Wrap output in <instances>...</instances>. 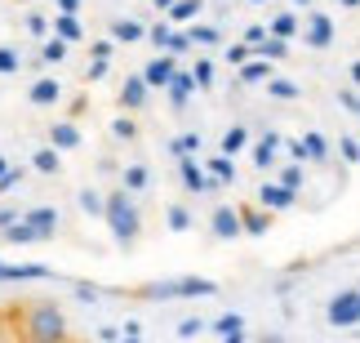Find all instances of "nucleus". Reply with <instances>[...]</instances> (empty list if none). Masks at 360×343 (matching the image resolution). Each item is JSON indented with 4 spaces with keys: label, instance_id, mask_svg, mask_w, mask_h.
Segmentation results:
<instances>
[{
    "label": "nucleus",
    "instance_id": "nucleus-14",
    "mask_svg": "<svg viewBox=\"0 0 360 343\" xmlns=\"http://www.w3.org/2000/svg\"><path fill=\"white\" fill-rule=\"evenodd\" d=\"M112 40H120V45H138V40H147V27L138 18H116L112 23Z\"/></svg>",
    "mask_w": 360,
    "mask_h": 343
},
{
    "label": "nucleus",
    "instance_id": "nucleus-18",
    "mask_svg": "<svg viewBox=\"0 0 360 343\" xmlns=\"http://www.w3.org/2000/svg\"><path fill=\"white\" fill-rule=\"evenodd\" d=\"M0 241H5V245H36V241H40V232H36L32 223H27V218H18L13 227L0 232Z\"/></svg>",
    "mask_w": 360,
    "mask_h": 343
},
{
    "label": "nucleus",
    "instance_id": "nucleus-2",
    "mask_svg": "<svg viewBox=\"0 0 360 343\" xmlns=\"http://www.w3.org/2000/svg\"><path fill=\"white\" fill-rule=\"evenodd\" d=\"M18 312H22V339H32V343H49V339L72 335V325H67L63 308L53 299H18Z\"/></svg>",
    "mask_w": 360,
    "mask_h": 343
},
{
    "label": "nucleus",
    "instance_id": "nucleus-1",
    "mask_svg": "<svg viewBox=\"0 0 360 343\" xmlns=\"http://www.w3.org/2000/svg\"><path fill=\"white\" fill-rule=\"evenodd\" d=\"M107 294L134 299V304H160V299H214L218 281L205 277H169V281H143V285H112Z\"/></svg>",
    "mask_w": 360,
    "mask_h": 343
},
{
    "label": "nucleus",
    "instance_id": "nucleus-51",
    "mask_svg": "<svg viewBox=\"0 0 360 343\" xmlns=\"http://www.w3.org/2000/svg\"><path fill=\"white\" fill-rule=\"evenodd\" d=\"M151 5H156L160 13H169V9H174V0H151Z\"/></svg>",
    "mask_w": 360,
    "mask_h": 343
},
{
    "label": "nucleus",
    "instance_id": "nucleus-32",
    "mask_svg": "<svg viewBox=\"0 0 360 343\" xmlns=\"http://www.w3.org/2000/svg\"><path fill=\"white\" fill-rule=\"evenodd\" d=\"M191 76H196L200 89H214V63L210 58H196V63H191Z\"/></svg>",
    "mask_w": 360,
    "mask_h": 343
},
{
    "label": "nucleus",
    "instance_id": "nucleus-44",
    "mask_svg": "<svg viewBox=\"0 0 360 343\" xmlns=\"http://www.w3.org/2000/svg\"><path fill=\"white\" fill-rule=\"evenodd\" d=\"M85 112H89V99H85V94H76V99L67 103V116L76 120V116H85Z\"/></svg>",
    "mask_w": 360,
    "mask_h": 343
},
{
    "label": "nucleus",
    "instance_id": "nucleus-33",
    "mask_svg": "<svg viewBox=\"0 0 360 343\" xmlns=\"http://www.w3.org/2000/svg\"><path fill=\"white\" fill-rule=\"evenodd\" d=\"M267 94L281 99V103H289V99H298V85H294V80H267Z\"/></svg>",
    "mask_w": 360,
    "mask_h": 343
},
{
    "label": "nucleus",
    "instance_id": "nucleus-5",
    "mask_svg": "<svg viewBox=\"0 0 360 343\" xmlns=\"http://www.w3.org/2000/svg\"><path fill=\"white\" fill-rule=\"evenodd\" d=\"M147 94H151L147 76H143V72H134V76H124V80H120L116 107H120V112H143V107H147Z\"/></svg>",
    "mask_w": 360,
    "mask_h": 343
},
{
    "label": "nucleus",
    "instance_id": "nucleus-49",
    "mask_svg": "<svg viewBox=\"0 0 360 343\" xmlns=\"http://www.w3.org/2000/svg\"><path fill=\"white\" fill-rule=\"evenodd\" d=\"M342 156H347V161H356V156H360V147H356L352 139H342Z\"/></svg>",
    "mask_w": 360,
    "mask_h": 343
},
{
    "label": "nucleus",
    "instance_id": "nucleus-6",
    "mask_svg": "<svg viewBox=\"0 0 360 343\" xmlns=\"http://www.w3.org/2000/svg\"><path fill=\"white\" fill-rule=\"evenodd\" d=\"M174 72H178V54H169V49H160L156 58H147V67H143V76H147L151 89H165L174 80Z\"/></svg>",
    "mask_w": 360,
    "mask_h": 343
},
{
    "label": "nucleus",
    "instance_id": "nucleus-13",
    "mask_svg": "<svg viewBox=\"0 0 360 343\" xmlns=\"http://www.w3.org/2000/svg\"><path fill=\"white\" fill-rule=\"evenodd\" d=\"M27 99H32V107H53V103H63V85L53 76H45V80H36V85H32Z\"/></svg>",
    "mask_w": 360,
    "mask_h": 343
},
{
    "label": "nucleus",
    "instance_id": "nucleus-45",
    "mask_svg": "<svg viewBox=\"0 0 360 343\" xmlns=\"http://www.w3.org/2000/svg\"><path fill=\"white\" fill-rule=\"evenodd\" d=\"M302 143H307V156H316V161L325 156V139H321V134H307Z\"/></svg>",
    "mask_w": 360,
    "mask_h": 343
},
{
    "label": "nucleus",
    "instance_id": "nucleus-7",
    "mask_svg": "<svg viewBox=\"0 0 360 343\" xmlns=\"http://www.w3.org/2000/svg\"><path fill=\"white\" fill-rule=\"evenodd\" d=\"M22 218L40 232V241H53V237H58V227H63V218H58V210H53V205H32Z\"/></svg>",
    "mask_w": 360,
    "mask_h": 343
},
{
    "label": "nucleus",
    "instance_id": "nucleus-4",
    "mask_svg": "<svg viewBox=\"0 0 360 343\" xmlns=\"http://www.w3.org/2000/svg\"><path fill=\"white\" fill-rule=\"evenodd\" d=\"M210 232H214L218 241H236V237H245L240 205H218V210L210 214Z\"/></svg>",
    "mask_w": 360,
    "mask_h": 343
},
{
    "label": "nucleus",
    "instance_id": "nucleus-21",
    "mask_svg": "<svg viewBox=\"0 0 360 343\" xmlns=\"http://www.w3.org/2000/svg\"><path fill=\"white\" fill-rule=\"evenodd\" d=\"M76 205H80L85 214H94V218H107V197H98L94 187H80V192H76Z\"/></svg>",
    "mask_w": 360,
    "mask_h": 343
},
{
    "label": "nucleus",
    "instance_id": "nucleus-25",
    "mask_svg": "<svg viewBox=\"0 0 360 343\" xmlns=\"http://www.w3.org/2000/svg\"><path fill=\"white\" fill-rule=\"evenodd\" d=\"M120 183L129 187V192H147L151 174H147V166H124V170H120Z\"/></svg>",
    "mask_w": 360,
    "mask_h": 343
},
{
    "label": "nucleus",
    "instance_id": "nucleus-47",
    "mask_svg": "<svg viewBox=\"0 0 360 343\" xmlns=\"http://www.w3.org/2000/svg\"><path fill=\"white\" fill-rule=\"evenodd\" d=\"M89 54H94V58H112V40H94Z\"/></svg>",
    "mask_w": 360,
    "mask_h": 343
},
{
    "label": "nucleus",
    "instance_id": "nucleus-27",
    "mask_svg": "<svg viewBox=\"0 0 360 343\" xmlns=\"http://www.w3.org/2000/svg\"><path fill=\"white\" fill-rule=\"evenodd\" d=\"M147 40H151L156 49H169V40H174V23H169V18H165V23H151V27H147Z\"/></svg>",
    "mask_w": 360,
    "mask_h": 343
},
{
    "label": "nucleus",
    "instance_id": "nucleus-43",
    "mask_svg": "<svg viewBox=\"0 0 360 343\" xmlns=\"http://www.w3.org/2000/svg\"><path fill=\"white\" fill-rule=\"evenodd\" d=\"M18 205H0V232H5V227H13V223H18Z\"/></svg>",
    "mask_w": 360,
    "mask_h": 343
},
{
    "label": "nucleus",
    "instance_id": "nucleus-39",
    "mask_svg": "<svg viewBox=\"0 0 360 343\" xmlns=\"http://www.w3.org/2000/svg\"><path fill=\"white\" fill-rule=\"evenodd\" d=\"M249 58H254V45H249V40H236V45L227 49V63H231V67H240V63H249Z\"/></svg>",
    "mask_w": 360,
    "mask_h": 343
},
{
    "label": "nucleus",
    "instance_id": "nucleus-34",
    "mask_svg": "<svg viewBox=\"0 0 360 343\" xmlns=\"http://www.w3.org/2000/svg\"><path fill=\"white\" fill-rule=\"evenodd\" d=\"M267 32H271V36H285V40H289V36L298 32V18H294V13H281V18H271V27H267Z\"/></svg>",
    "mask_w": 360,
    "mask_h": 343
},
{
    "label": "nucleus",
    "instance_id": "nucleus-24",
    "mask_svg": "<svg viewBox=\"0 0 360 343\" xmlns=\"http://www.w3.org/2000/svg\"><path fill=\"white\" fill-rule=\"evenodd\" d=\"M200 9H205V0H174V9L165 13V18H169V23H191Z\"/></svg>",
    "mask_w": 360,
    "mask_h": 343
},
{
    "label": "nucleus",
    "instance_id": "nucleus-3",
    "mask_svg": "<svg viewBox=\"0 0 360 343\" xmlns=\"http://www.w3.org/2000/svg\"><path fill=\"white\" fill-rule=\"evenodd\" d=\"M107 227H112L120 250H134L138 237H143V214H138V201L124 183L107 192Z\"/></svg>",
    "mask_w": 360,
    "mask_h": 343
},
{
    "label": "nucleus",
    "instance_id": "nucleus-19",
    "mask_svg": "<svg viewBox=\"0 0 360 343\" xmlns=\"http://www.w3.org/2000/svg\"><path fill=\"white\" fill-rule=\"evenodd\" d=\"M67 45H72V40H63L58 32L45 36V40H40V58H36V63H53V67H58V63L67 58Z\"/></svg>",
    "mask_w": 360,
    "mask_h": 343
},
{
    "label": "nucleus",
    "instance_id": "nucleus-22",
    "mask_svg": "<svg viewBox=\"0 0 360 343\" xmlns=\"http://www.w3.org/2000/svg\"><path fill=\"white\" fill-rule=\"evenodd\" d=\"M329 36H334V23H329L325 13H316V18L307 23V45L321 49V45H329Z\"/></svg>",
    "mask_w": 360,
    "mask_h": 343
},
{
    "label": "nucleus",
    "instance_id": "nucleus-41",
    "mask_svg": "<svg viewBox=\"0 0 360 343\" xmlns=\"http://www.w3.org/2000/svg\"><path fill=\"white\" fill-rule=\"evenodd\" d=\"M107 63H112V58H94V63L85 67V85H94V80H103V76H107Z\"/></svg>",
    "mask_w": 360,
    "mask_h": 343
},
{
    "label": "nucleus",
    "instance_id": "nucleus-9",
    "mask_svg": "<svg viewBox=\"0 0 360 343\" xmlns=\"http://www.w3.org/2000/svg\"><path fill=\"white\" fill-rule=\"evenodd\" d=\"M271 214L276 210H267V205H254V201H245L240 205V218H245V237H267V227H271Z\"/></svg>",
    "mask_w": 360,
    "mask_h": 343
},
{
    "label": "nucleus",
    "instance_id": "nucleus-28",
    "mask_svg": "<svg viewBox=\"0 0 360 343\" xmlns=\"http://www.w3.org/2000/svg\"><path fill=\"white\" fill-rule=\"evenodd\" d=\"M165 223H169V232H187L191 227V210L187 205H169V210H165Z\"/></svg>",
    "mask_w": 360,
    "mask_h": 343
},
{
    "label": "nucleus",
    "instance_id": "nucleus-54",
    "mask_svg": "<svg viewBox=\"0 0 360 343\" xmlns=\"http://www.w3.org/2000/svg\"><path fill=\"white\" fill-rule=\"evenodd\" d=\"M352 72H356V80H360V63H356V67H352Z\"/></svg>",
    "mask_w": 360,
    "mask_h": 343
},
{
    "label": "nucleus",
    "instance_id": "nucleus-16",
    "mask_svg": "<svg viewBox=\"0 0 360 343\" xmlns=\"http://www.w3.org/2000/svg\"><path fill=\"white\" fill-rule=\"evenodd\" d=\"M276 147H281V134L262 130V143L254 147V166H258V170H271V166H276Z\"/></svg>",
    "mask_w": 360,
    "mask_h": 343
},
{
    "label": "nucleus",
    "instance_id": "nucleus-56",
    "mask_svg": "<svg viewBox=\"0 0 360 343\" xmlns=\"http://www.w3.org/2000/svg\"><path fill=\"white\" fill-rule=\"evenodd\" d=\"M249 5H262V0H249Z\"/></svg>",
    "mask_w": 360,
    "mask_h": 343
},
{
    "label": "nucleus",
    "instance_id": "nucleus-11",
    "mask_svg": "<svg viewBox=\"0 0 360 343\" xmlns=\"http://www.w3.org/2000/svg\"><path fill=\"white\" fill-rule=\"evenodd\" d=\"M49 143H53V147H63V152H76V147H80V130H76V120H53V125H49Z\"/></svg>",
    "mask_w": 360,
    "mask_h": 343
},
{
    "label": "nucleus",
    "instance_id": "nucleus-10",
    "mask_svg": "<svg viewBox=\"0 0 360 343\" xmlns=\"http://www.w3.org/2000/svg\"><path fill=\"white\" fill-rule=\"evenodd\" d=\"M32 170L45 174V178H58V174H63V147H53V143L40 147V152L32 156Z\"/></svg>",
    "mask_w": 360,
    "mask_h": 343
},
{
    "label": "nucleus",
    "instance_id": "nucleus-20",
    "mask_svg": "<svg viewBox=\"0 0 360 343\" xmlns=\"http://www.w3.org/2000/svg\"><path fill=\"white\" fill-rule=\"evenodd\" d=\"M205 170H210L214 178H223V183H236V156H231V152L210 156V161H205Z\"/></svg>",
    "mask_w": 360,
    "mask_h": 343
},
{
    "label": "nucleus",
    "instance_id": "nucleus-53",
    "mask_svg": "<svg viewBox=\"0 0 360 343\" xmlns=\"http://www.w3.org/2000/svg\"><path fill=\"white\" fill-rule=\"evenodd\" d=\"M5 170H9V161H5V156H0V174H5Z\"/></svg>",
    "mask_w": 360,
    "mask_h": 343
},
{
    "label": "nucleus",
    "instance_id": "nucleus-42",
    "mask_svg": "<svg viewBox=\"0 0 360 343\" xmlns=\"http://www.w3.org/2000/svg\"><path fill=\"white\" fill-rule=\"evenodd\" d=\"M281 183L298 192V187H302V166H285V170H281Z\"/></svg>",
    "mask_w": 360,
    "mask_h": 343
},
{
    "label": "nucleus",
    "instance_id": "nucleus-12",
    "mask_svg": "<svg viewBox=\"0 0 360 343\" xmlns=\"http://www.w3.org/2000/svg\"><path fill=\"white\" fill-rule=\"evenodd\" d=\"M258 201L267 205V210H289V205H294V187H285V183H262V187H258Z\"/></svg>",
    "mask_w": 360,
    "mask_h": 343
},
{
    "label": "nucleus",
    "instance_id": "nucleus-17",
    "mask_svg": "<svg viewBox=\"0 0 360 343\" xmlns=\"http://www.w3.org/2000/svg\"><path fill=\"white\" fill-rule=\"evenodd\" d=\"M258 80H271V58L254 54V63H240V85H258Z\"/></svg>",
    "mask_w": 360,
    "mask_h": 343
},
{
    "label": "nucleus",
    "instance_id": "nucleus-15",
    "mask_svg": "<svg viewBox=\"0 0 360 343\" xmlns=\"http://www.w3.org/2000/svg\"><path fill=\"white\" fill-rule=\"evenodd\" d=\"M53 32H58L63 40H72V45H76V40L85 36V27H80V13H67V9H58V13H53Z\"/></svg>",
    "mask_w": 360,
    "mask_h": 343
},
{
    "label": "nucleus",
    "instance_id": "nucleus-58",
    "mask_svg": "<svg viewBox=\"0 0 360 343\" xmlns=\"http://www.w3.org/2000/svg\"><path fill=\"white\" fill-rule=\"evenodd\" d=\"M298 5H307V0H298Z\"/></svg>",
    "mask_w": 360,
    "mask_h": 343
},
{
    "label": "nucleus",
    "instance_id": "nucleus-52",
    "mask_svg": "<svg viewBox=\"0 0 360 343\" xmlns=\"http://www.w3.org/2000/svg\"><path fill=\"white\" fill-rule=\"evenodd\" d=\"M0 285H9V263H0Z\"/></svg>",
    "mask_w": 360,
    "mask_h": 343
},
{
    "label": "nucleus",
    "instance_id": "nucleus-8",
    "mask_svg": "<svg viewBox=\"0 0 360 343\" xmlns=\"http://www.w3.org/2000/svg\"><path fill=\"white\" fill-rule=\"evenodd\" d=\"M196 89H200V85H196V76L178 67V72H174V80L165 85V94H169V107H174V112H183V107L191 103V94H196Z\"/></svg>",
    "mask_w": 360,
    "mask_h": 343
},
{
    "label": "nucleus",
    "instance_id": "nucleus-55",
    "mask_svg": "<svg viewBox=\"0 0 360 343\" xmlns=\"http://www.w3.org/2000/svg\"><path fill=\"white\" fill-rule=\"evenodd\" d=\"M342 5H356V0H342Z\"/></svg>",
    "mask_w": 360,
    "mask_h": 343
},
{
    "label": "nucleus",
    "instance_id": "nucleus-48",
    "mask_svg": "<svg viewBox=\"0 0 360 343\" xmlns=\"http://www.w3.org/2000/svg\"><path fill=\"white\" fill-rule=\"evenodd\" d=\"M245 40H249V45H254V49H258V45H262V40H267V32H262V27L254 23V27H249V32H245Z\"/></svg>",
    "mask_w": 360,
    "mask_h": 343
},
{
    "label": "nucleus",
    "instance_id": "nucleus-57",
    "mask_svg": "<svg viewBox=\"0 0 360 343\" xmlns=\"http://www.w3.org/2000/svg\"><path fill=\"white\" fill-rule=\"evenodd\" d=\"M18 5H32V0H18Z\"/></svg>",
    "mask_w": 360,
    "mask_h": 343
},
{
    "label": "nucleus",
    "instance_id": "nucleus-23",
    "mask_svg": "<svg viewBox=\"0 0 360 343\" xmlns=\"http://www.w3.org/2000/svg\"><path fill=\"white\" fill-rule=\"evenodd\" d=\"M112 139H116V143H134V139H138V120H134L129 112H120V116L112 120Z\"/></svg>",
    "mask_w": 360,
    "mask_h": 343
},
{
    "label": "nucleus",
    "instance_id": "nucleus-26",
    "mask_svg": "<svg viewBox=\"0 0 360 343\" xmlns=\"http://www.w3.org/2000/svg\"><path fill=\"white\" fill-rule=\"evenodd\" d=\"M187 32H191V40H196V45H223V32H218V27H210V23H191Z\"/></svg>",
    "mask_w": 360,
    "mask_h": 343
},
{
    "label": "nucleus",
    "instance_id": "nucleus-36",
    "mask_svg": "<svg viewBox=\"0 0 360 343\" xmlns=\"http://www.w3.org/2000/svg\"><path fill=\"white\" fill-rule=\"evenodd\" d=\"M72 294L80 299V304H94V299H103L107 290L103 285H89V281H72Z\"/></svg>",
    "mask_w": 360,
    "mask_h": 343
},
{
    "label": "nucleus",
    "instance_id": "nucleus-38",
    "mask_svg": "<svg viewBox=\"0 0 360 343\" xmlns=\"http://www.w3.org/2000/svg\"><path fill=\"white\" fill-rule=\"evenodd\" d=\"M22 67V58H18V49H9V45H0V76H13Z\"/></svg>",
    "mask_w": 360,
    "mask_h": 343
},
{
    "label": "nucleus",
    "instance_id": "nucleus-29",
    "mask_svg": "<svg viewBox=\"0 0 360 343\" xmlns=\"http://www.w3.org/2000/svg\"><path fill=\"white\" fill-rule=\"evenodd\" d=\"M245 143H249V130H245V125H231V130H223V152H231V156H236Z\"/></svg>",
    "mask_w": 360,
    "mask_h": 343
},
{
    "label": "nucleus",
    "instance_id": "nucleus-46",
    "mask_svg": "<svg viewBox=\"0 0 360 343\" xmlns=\"http://www.w3.org/2000/svg\"><path fill=\"white\" fill-rule=\"evenodd\" d=\"M200 330H205L200 317H183V321H178V335H200Z\"/></svg>",
    "mask_w": 360,
    "mask_h": 343
},
{
    "label": "nucleus",
    "instance_id": "nucleus-30",
    "mask_svg": "<svg viewBox=\"0 0 360 343\" xmlns=\"http://www.w3.org/2000/svg\"><path fill=\"white\" fill-rule=\"evenodd\" d=\"M254 54H262V58H285L289 45H285V36H271V32H267V40H262Z\"/></svg>",
    "mask_w": 360,
    "mask_h": 343
},
{
    "label": "nucleus",
    "instance_id": "nucleus-40",
    "mask_svg": "<svg viewBox=\"0 0 360 343\" xmlns=\"http://www.w3.org/2000/svg\"><path fill=\"white\" fill-rule=\"evenodd\" d=\"M22 178H27V170H22V166H9L5 174H0V192H13V187L22 183Z\"/></svg>",
    "mask_w": 360,
    "mask_h": 343
},
{
    "label": "nucleus",
    "instance_id": "nucleus-37",
    "mask_svg": "<svg viewBox=\"0 0 360 343\" xmlns=\"http://www.w3.org/2000/svg\"><path fill=\"white\" fill-rule=\"evenodd\" d=\"M49 18H45V13H27V36H36V40H45L49 36Z\"/></svg>",
    "mask_w": 360,
    "mask_h": 343
},
{
    "label": "nucleus",
    "instance_id": "nucleus-31",
    "mask_svg": "<svg viewBox=\"0 0 360 343\" xmlns=\"http://www.w3.org/2000/svg\"><path fill=\"white\" fill-rule=\"evenodd\" d=\"M169 152H174V156H183V152H200V134H196V130H187L183 139H169Z\"/></svg>",
    "mask_w": 360,
    "mask_h": 343
},
{
    "label": "nucleus",
    "instance_id": "nucleus-50",
    "mask_svg": "<svg viewBox=\"0 0 360 343\" xmlns=\"http://www.w3.org/2000/svg\"><path fill=\"white\" fill-rule=\"evenodd\" d=\"M58 9H67V13H80V0H58Z\"/></svg>",
    "mask_w": 360,
    "mask_h": 343
},
{
    "label": "nucleus",
    "instance_id": "nucleus-35",
    "mask_svg": "<svg viewBox=\"0 0 360 343\" xmlns=\"http://www.w3.org/2000/svg\"><path fill=\"white\" fill-rule=\"evenodd\" d=\"M240 325H245V321L236 317V312H223V317L214 321V330H218V335H231V339H240Z\"/></svg>",
    "mask_w": 360,
    "mask_h": 343
}]
</instances>
